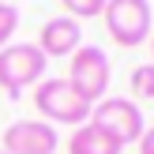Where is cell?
I'll list each match as a JSON object with an SVG mask.
<instances>
[{
	"label": "cell",
	"mask_w": 154,
	"mask_h": 154,
	"mask_svg": "<svg viewBox=\"0 0 154 154\" xmlns=\"http://www.w3.org/2000/svg\"><path fill=\"white\" fill-rule=\"evenodd\" d=\"M45 53L30 42H11L0 49V90H8L11 98H19L26 87H38L45 79Z\"/></svg>",
	"instance_id": "6da1fadb"
},
{
	"label": "cell",
	"mask_w": 154,
	"mask_h": 154,
	"mask_svg": "<svg viewBox=\"0 0 154 154\" xmlns=\"http://www.w3.org/2000/svg\"><path fill=\"white\" fill-rule=\"evenodd\" d=\"M34 105H38V113H42L53 128H57V124L79 128V124L90 120V109H94L87 98H79L72 90L68 79H42L34 87Z\"/></svg>",
	"instance_id": "7a4b0ae2"
},
{
	"label": "cell",
	"mask_w": 154,
	"mask_h": 154,
	"mask_svg": "<svg viewBox=\"0 0 154 154\" xmlns=\"http://www.w3.org/2000/svg\"><path fill=\"white\" fill-rule=\"evenodd\" d=\"M105 30L117 45L135 49L150 38L154 30V15H150V0H105Z\"/></svg>",
	"instance_id": "3957f363"
},
{
	"label": "cell",
	"mask_w": 154,
	"mask_h": 154,
	"mask_svg": "<svg viewBox=\"0 0 154 154\" xmlns=\"http://www.w3.org/2000/svg\"><path fill=\"white\" fill-rule=\"evenodd\" d=\"M109 79H113V68H109V57H105L98 45H79L72 53V68H68V83L79 98H87L90 105L102 102L105 90H109Z\"/></svg>",
	"instance_id": "277c9868"
},
{
	"label": "cell",
	"mask_w": 154,
	"mask_h": 154,
	"mask_svg": "<svg viewBox=\"0 0 154 154\" xmlns=\"http://www.w3.org/2000/svg\"><path fill=\"white\" fill-rule=\"evenodd\" d=\"M90 124H98L102 132H109L120 147L139 143L143 128H147V124H143L139 105H135L132 98H102V102H94V109H90Z\"/></svg>",
	"instance_id": "5b68a950"
},
{
	"label": "cell",
	"mask_w": 154,
	"mask_h": 154,
	"mask_svg": "<svg viewBox=\"0 0 154 154\" xmlns=\"http://www.w3.org/2000/svg\"><path fill=\"white\" fill-rule=\"evenodd\" d=\"M60 135L49 120H15L4 132V154H57Z\"/></svg>",
	"instance_id": "8992f818"
},
{
	"label": "cell",
	"mask_w": 154,
	"mask_h": 154,
	"mask_svg": "<svg viewBox=\"0 0 154 154\" xmlns=\"http://www.w3.org/2000/svg\"><path fill=\"white\" fill-rule=\"evenodd\" d=\"M34 45L45 53V60L49 57H72L83 45V26L75 19H68V15H57V19H49L42 26V34H38Z\"/></svg>",
	"instance_id": "52a82bcc"
},
{
	"label": "cell",
	"mask_w": 154,
	"mask_h": 154,
	"mask_svg": "<svg viewBox=\"0 0 154 154\" xmlns=\"http://www.w3.org/2000/svg\"><path fill=\"white\" fill-rule=\"evenodd\" d=\"M124 147H120L117 139H113L109 132H102L98 124H79L72 132V139H68V154H120Z\"/></svg>",
	"instance_id": "ba28073f"
},
{
	"label": "cell",
	"mask_w": 154,
	"mask_h": 154,
	"mask_svg": "<svg viewBox=\"0 0 154 154\" xmlns=\"http://www.w3.org/2000/svg\"><path fill=\"white\" fill-rule=\"evenodd\" d=\"M60 8H64L68 19H94V15L105 11V0H60Z\"/></svg>",
	"instance_id": "9c48e42d"
},
{
	"label": "cell",
	"mask_w": 154,
	"mask_h": 154,
	"mask_svg": "<svg viewBox=\"0 0 154 154\" xmlns=\"http://www.w3.org/2000/svg\"><path fill=\"white\" fill-rule=\"evenodd\" d=\"M128 87H132V94H135V98H154V60L135 68L132 79H128Z\"/></svg>",
	"instance_id": "30bf717a"
},
{
	"label": "cell",
	"mask_w": 154,
	"mask_h": 154,
	"mask_svg": "<svg viewBox=\"0 0 154 154\" xmlns=\"http://www.w3.org/2000/svg\"><path fill=\"white\" fill-rule=\"evenodd\" d=\"M15 30H19V8L8 4V0H0V49H4V45H11Z\"/></svg>",
	"instance_id": "8fae6325"
},
{
	"label": "cell",
	"mask_w": 154,
	"mask_h": 154,
	"mask_svg": "<svg viewBox=\"0 0 154 154\" xmlns=\"http://www.w3.org/2000/svg\"><path fill=\"white\" fill-rule=\"evenodd\" d=\"M139 154H154V124L143 128V135H139Z\"/></svg>",
	"instance_id": "7c38bea8"
},
{
	"label": "cell",
	"mask_w": 154,
	"mask_h": 154,
	"mask_svg": "<svg viewBox=\"0 0 154 154\" xmlns=\"http://www.w3.org/2000/svg\"><path fill=\"white\" fill-rule=\"evenodd\" d=\"M147 42H150V49H154V30H150V38H147Z\"/></svg>",
	"instance_id": "4fadbf2b"
},
{
	"label": "cell",
	"mask_w": 154,
	"mask_h": 154,
	"mask_svg": "<svg viewBox=\"0 0 154 154\" xmlns=\"http://www.w3.org/2000/svg\"><path fill=\"white\" fill-rule=\"evenodd\" d=\"M0 154H4V150H0Z\"/></svg>",
	"instance_id": "5bb4252c"
}]
</instances>
